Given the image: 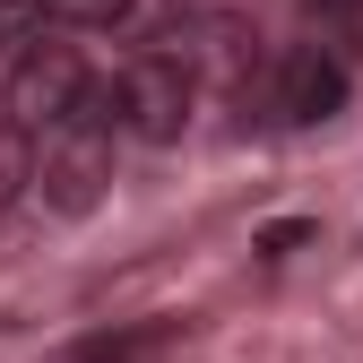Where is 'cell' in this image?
I'll list each match as a JSON object with an SVG mask.
<instances>
[{"label": "cell", "mask_w": 363, "mask_h": 363, "mask_svg": "<svg viewBox=\"0 0 363 363\" xmlns=\"http://www.w3.org/2000/svg\"><path fill=\"white\" fill-rule=\"evenodd\" d=\"M26 182H35V139L0 121V208H9V199L26 191Z\"/></svg>", "instance_id": "ba28073f"}, {"label": "cell", "mask_w": 363, "mask_h": 363, "mask_svg": "<svg viewBox=\"0 0 363 363\" xmlns=\"http://www.w3.org/2000/svg\"><path fill=\"white\" fill-rule=\"evenodd\" d=\"M86 86V61L69 52V43H35V52H18L9 69V130H26V139H43Z\"/></svg>", "instance_id": "3957f363"}, {"label": "cell", "mask_w": 363, "mask_h": 363, "mask_svg": "<svg viewBox=\"0 0 363 363\" xmlns=\"http://www.w3.org/2000/svg\"><path fill=\"white\" fill-rule=\"evenodd\" d=\"M43 26H52V9H43V0H0V52H35L43 43Z\"/></svg>", "instance_id": "8992f818"}, {"label": "cell", "mask_w": 363, "mask_h": 363, "mask_svg": "<svg viewBox=\"0 0 363 363\" xmlns=\"http://www.w3.org/2000/svg\"><path fill=\"white\" fill-rule=\"evenodd\" d=\"M303 9L320 26V52H337V61L363 52V0H303Z\"/></svg>", "instance_id": "5b68a950"}, {"label": "cell", "mask_w": 363, "mask_h": 363, "mask_svg": "<svg viewBox=\"0 0 363 363\" xmlns=\"http://www.w3.org/2000/svg\"><path fill=\"white\" fill-rule=\"evenodd\" d=\"M61 26H121V18H139V0H43Z\"/></svg>", "instance_id": "9c48e42d"}, {"label": "cell", "mask_w": 363, "mask_h": 363, "mask_svg": "<svg viewBox=\"0 0 363 363\" xmlns=\"http://www.w3.org/2000/svg\"><path fill=\"white\" fill-rule=\"evenodd\" d=\"M277 113L286 121H337L346 113V61L320 52V43H294V52L277 61Z\"/></svg>", "instance_id": "277c9868"}, {"label": "cell", "mask_w": 363, "mask_h": 363, "mask_svg": "<svg viewBox=\"0 0 363 363\" xmlns=\"http://www.w3.org/2000/svg\"><path fill=\"white\" fill-rule=\"evenodd\" d=\"M121 121H130V139H147V147L182 139V121H191V43L182 35H156L147 52L121 69Z\"/></svg>", "instance_id": "7a4b0ae2"}, {"label": "cell", "mask_w": 363, "mask_h": 363, "mask_svg": "<svg viewBox=\"0 0 363 363\" xmlns=\"http://www.w3.org/2000/svg\"><path fill=\"white\" fill-rule=\"evenodd\" d=\"M156 346V329H104V337H86L78 354H61V363H139Z\"/></svg>", "instance_id": "52a82bcc"}, {"label": "cell", "mask_w": 363, "mask_h": 363, "mask_svg": "<svg viewBox=\"0 0 363 363\" xmlns=\"http://www.w3.org/2000/svg\"><path fill=\"white\" fill-rule=\"evenodd\" d=\"M294 242H303V225H268V234H259V251H268V259H286Z\"/></svg>", "instance_id": "30bf717a"}, {"label": "cell", "mask_w": 363, "mask_h": 363, "mask_svg": "<svg viewBox=\"0 0 363 363\" xmlns=\"http://www.w3.org/2000/svg\"><path fill=\"white\" fill-rule=\"evenodd\" d=\"M121 78H86L78 104L43 130V156H35V199L52 216H86L113 191V147H121Z\"/></svg>", "instance_id": "6da1fadb"}]
</instances>
